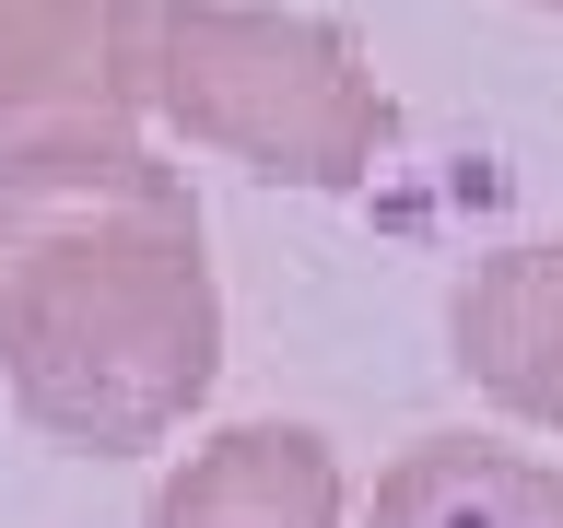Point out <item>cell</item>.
Instances as JSON below:
<instances>
[{
  "instance_id": "1",
  "label": "cell",
  "mask_w": 563,
  "mask_h": 528,
  "mask_svg": "<svg viewBox=\"0 0 563 528\" xmlns=\"http://www.w3.org/2000/svg\"><path fill=\"white\" fill-rule=\"evenodd\" d=\"M223 376V294L188 176L141 118L0 141V387L47 447L141 458Z\"/></svg>"
},
{
  "instance_id": "2",
  "label": "cell",
  "mask_w": 563,
  "mask_h": 528,
  "mask_svg": "<svg viewBox=\"0 0 563 528\" xmlns=\"http://www.w3.org/2000/svg\"><path fill=\"white\" fill-rule=\"evenodd\" d=\"M130 95L141 118L271 188H364L387 153V95L352 59V35L258 0H141Z\"/></svg>"
},
{
  "instance_id": "3",
  "label": "cell",
  "mask_w": 563,
  "mask_h": 528,
  "mask_svg": "<svg viewBox=\"0 0 563 528\" xmlns=\"http://www.w3.org/2000/svg\"><path fill=\"white\" fill-rule=\"evenodd\" d=\"M141 528H352V482L317 422H223L153 482Z\"/></svg>"
},
{
  "instance_id": "4",
  "label": "cell",
  "mask_w": 563,
  "mask_h": 528,
  "mask_svg": "<svg viewBox=\"0 0 563 528\" xmlns=\"http://www.w3.org/2000/svg\"><path fill=\"white\" fill-rule=\"evenodd\" d=\"M457 376L528 435H563V235L552 246H493L446 306Z\"/></svg>"
},
{
  "instance_id": "5",
  "label": "cell",
  "mask_w": 563,
  "mask_h": 528,
  "mask_svg": "<svg viewBox=\"0 0 563 528\" xmlns=\"http://www.w3.org/2000/svg\"><path fill=\"white\" fill-rule=\"evenodd\" d=\"M141 0H0V141L70 118H141L130 95Z\"/></svg>"
},
{
  "instance_id": "6",
  "label": "cell",
  "mask_w": 563,
  "mask_h": 528,
  "mask_svg": "<svg viewBox=\"0 0 563 528\" xmlns=\"http://www.w3.org/2000/svg\"><path fill=\"white\" fill-rule=\"evenodd\" d=\"M364 528H563V470L493 435H422L376 470Z\"/></svg>"
},
{
  "instance_id": "7",
  "label": "cell",
  "mask_w": 563,
  "mask_h": 528,
  "mask_svg": "<svg viewBox=\"0 0 563 528\" xmlns=\"http://www.w3.org/2000/svg\"><path fill=\"white\" fill-rule=\"evenodd\" d=\"M552 12H563V0H552Z\"/></svg>"
}]
</instances>
